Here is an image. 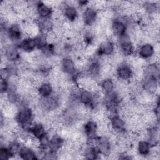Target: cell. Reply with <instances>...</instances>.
Wrapping results in <instances>:
<instances>
[{
    "label": "cell",
    "mask_w": 160,
    "mask_h": 160,
    "mask_svg": "<svg viewBox=\"0 0 160 160\" xmlns=\"http://www.w3.org/2000/svg\"><path fill=\"white\" fill-rule=\"evenodd\" d=\"M115 75L118 80L129 82L134 76V69L127 62H122L116 68Z\"/></svg>",
    "instance_id": "obj_1"
},
{
    "label": "cell",
    "mask_w": 160,
    "mask_h": 160,
    "mask_svg": "<svg viewBox=\"0 0 160 160\" xmlns=\"http://www.w3.org/2000/svg\"><path fill=\"white\" fill-rule=\"evenodd\" d=\"M6 36L8 39L12 43L18 42V43L23 39L22 36L24 32L20 24L18 23L10 24L7 28L6 31Z\"/></svg>",
    "instance_id": "obj_2"
},
{
    "label": "cell",
    "mask_w": 160,
    "mask_h": 160,
    "mask_svg": "<svg viewBox=\"0 0 160 160\" xmlns=\"http://www.w3.org/2000/svg\"><path fill=\"white\" fill-rule=\"evenodd\" d=\"M115 52V44L112 40L106 39L101 42L97 47L96 53L99 57H109Z\"/></svg>",
    "instance_id": "obj_3"
},
{
    "label": "cell",
    "mask_w": 160,
    "mask_h": 160,
    "mask_svg": "<svg viewBox=\"0 0 160 160\" xmlns=\"http://www.w3.org/2000/svg\"><path fill=\"white\" fill-rule=\"evenodd\" d=\"M81 18L86 27H91L96 23L98 19V11L89 6L83 10Z\"/></svg>",
    "instance_id": "obj_4"
},
{
    "label": "cell",
    "mask_w": 160,
    "mask_h": 160,
    "mask_svg": "<svg viewBox=\"0 0 160 160\" xmlns=\"http://www.w3.org/2000/svg\"><path fill=\"white\" fill-rule=\"evenodd\" d=\"M96 146L98 149L100 155L109 156L112 149V145L110 138L108 136H98Z\"/></svg>",
    "instance_id": "obj_5"
},
{
    "label": "cell",
    "mask_w": 160,
    "mask_h": 160,
    "mask_svg": "<svg viewBox=\"0 0 160 160\" xmlns=\"http://www.w3.org/2000/svg\"><path fill=\"white\" fill-rule=\"evenodd\" d=\"M62 12L66 21L69 23H72L76 21L79 18L78 10L76 6L73 4H62Z\"/></svg>",
    "instance_id": "obj_6"
},
{
    "label": "cell",
    "mask_w": 160,
    "mask_h": 160,
    "mask_svg": "<svg viewBox=\"0 0 160 160\" xmlns=\"http://www.w3.org/2000/svg\"><path fill=\"white\" fill-rule=\"evenodd\" d=\"M60 68L62 72L66 75L73 76L76 71V65L72 58L66 56L61 59Z\"/></svg>",
    "instance_id": "obj_7"
},
{
    "label": "cell",
    "mask_w": 160,
    "mask_h": 160,
    "mask_svg": "<svg viewBox=\"0 0 160 160\" xmlns=\"http://www.w3.org/2000/svg\"><path fill=\"white\" fill-rule=\"evenodd\" d=\"M17 46L19 50L26 53H31L37 48L35 38L29 36L23 38Z\"/></svg>",
    "instance_id": "obj_8"
},
{
    "label": "cell",
    "mask_w": 160,
    "mask_h": 160,
    "mask_svg": "<svg viewBox=\"0 0 160 160\" xmlns=\"http://www.w3.org/2000/svg\"><path fill=\"white\" fill-rule=\"evenodd\" d=\"M18 46L15 44H9L5 47L4 58L8 61L15 63L21 59L20 53Z\"/></svg>",
    "instance_id": "obj_9"
},
{
    "label": "cell",
    "mask_w": 160,
    "mask_h": 160,
    "mask_svg": "<svg viewBox=\"0 0 160 160\" xmlns=\"http://www.w3.org/2000/svg\"><path fill=\"white\" fill-rule=\"evenodd\" d=\"M137 52L139 55V58L144 60H149L155 54L154 46L150 42H144L140 44Z\"/></svg>",
    "instance_id": "obj_10"
},
{
    "label": "cell",
    "mask_w": 160,
    "mask_h": 160,
    "mask_svg": "<svg viewBox=\"0 0 160 160\" xmlns=\"http://www.w3.org/2000/svg\"><path fill=\"white\" fill-rule=\"evenodd\" d=\"M82 131L87 139H91L98 136V122L94 120H89L82 125Z\"/></svg>",
    "instance_id": "obj_11"
},
{
    "label": "cell",
    "mask_w": 160,
    "mask_h": 160,
    "mask_svg": "<svg viewBox=\"0 0 160 160\" xmlns=\"http://www.w3.org/2000/svg\"><path fill=\"white\" fill-rule=\"evenodd\" d=\"M36 9L38 19H48L52 17L53 9L44 2H38L36 4Z\"/></svg>",
    "instance_id": "obj_12"
},
{
    "label": "cell",
    "mask_w": 160,
    "mask_h": 160,
    "mask_svg": "<svg viewBox=\"0 0 160 160\" xmlns=\"http://www.w3.org/2000/svg\"><path fill=\"white\" fill-rule=\"evenodd\" d=\"M79 101L81 104L89 108L92 111L93 108V93L86 89H82L79 95Z\"/></svg>",
    "instance_id": "obj_13"
},
{
    "label": "cell",
    "mask_w": 160,
    "mask_h": 160,
    "mask_svg": "<svg viewBox=\"0 0 160 160\" xmlns=\"http://www.w3.org/2000/svg\"><path fill=\"white\" fill-rule=\"evenodd\" d=\"M29 132L32 137L38 139L39 140L47 134L45 125L41 122H34L30 128Z\"/></svg>",
    "instance_id": "obj_14"
},
{
    "label": "cell",
    "mask_w": 160,
    "mask_h": 160,
    "mask_svg": "<svg viewBox=\"0 0 160 160\" xmlns=\"http://www.w3.org/2000/svg\"><path fill=\"white\" fill-rule=\"evenodd\" d=\"M54 88L52 84L49 81L42 82L37 88V92L41 98H46L51 96L54 93Z\"/></svg>",
    "instance_id": "obj_15"
},
{
    "label": "cell",
    "mask_w": 160,
    "mask_h": 160,
    "mask_svg": "<svg viewBox=\"0 0 160 160\" xmlns=\"http://www.w3.org/2000/svg\"><path fill=\"white\" fill-rule=\"evenodd\" d=\"M151 144L147 140H139L137 144L136 152L141 156H149L151 150Z\"/></svg>",
    "instance_id": "obj_16"
},
{
    "label": "cell",
    "mask_w": 160,
    "mask_h": 160,
    "mask_svg": "<svg viewBox=\"0 0 160 160\" xmlns=\"http://www.w3.org/2000/svg\"><path fill=\"white\" fill-rule=\"evenodd\" d=\"M100 89L102 93L105 94H110L115 90V82L114 81L110 78H104L100 83Z\"/></svg>",
    "instance_id": "obj_17"
},
{
    "label": "cell",
    "mask_w": 160,
    "mask_h": 160,
    "mask_svg": "<svg viewBox=\"0 0 160 160\" xmlns=\"http://www.w3.org/2000/svg\"><path fill=\"white\" fill-rule=\"evenodd\" d=\"M82 156H84L86 159H95L98 158V156H100V153L96 146L87 144L82 151Z\"/></svg>",
    "instance_id": "obj_18"
},
{
    "label": "cell",
    "mask_w": 160,
    "mask_h": 160,
    "mask_svg": "<svg viewBox=\"0 0 160 160\" xmlns=\"http://www.w3.org/2000/svg\"><path fill=\"white\" fill-rule=\"evenodd\" d=\"M20 158L22 159H37L38 157L37 153L33 150L32 148L27 146H22L18 154Z\"/></svg>",
    "instance_id": "obj_19"
},
{
    "label": "cell",
    "mask_w": 160,
    "mask_h": 160,
    "mask_svg": "<svg viewBox=\"0 0 160 160\" xmlns=\"http://www.w3.org/2000/svg\"><path fill=\"white\" fill-rule=\"evenodd\" d=\"M12 157L8 146H1L0 149V159L2 160L9 159Z\"/></svg>",
    "instance_id": "obj_20"
}]
</instances>
